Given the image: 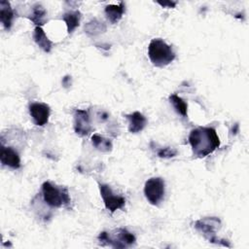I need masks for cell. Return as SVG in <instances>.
Masks as SVG:
<instances>
[{
  "mask_svg": "<svg viewBox=\"0 0 249 249\" xmlns=\"http://www.w3.org/2000/svg\"><path fill=\"white\" fill-rule=\"evenodd\" d=\"M148 55L151 62L157 67L166 66L175 59V53L171 46L161 39H153L150 42Z\"/></svg>",
  "mask_w": 249,
  "mask_h": 249,
  "instance_id": "cell-2",
  "label": "cell"
},
{
  "mask_svg": "<svg viewBox=\"0 0 249 249\" xmlns=\"http://www.w3.org/2000/svg\"><path fill=\"white\" fill-rule=\"evenodd\" d=\"M62 19L66 23L67 32L70 34L79 26L81 20V13L78 10L67 12L62 16Z\"/></svg>",
  "mask_w": 249,
  "mask_h": 249,
  "instance_id": "cell-15",
  "label": "cell"
},
{
  "mask_svg": "<svg viewBox=\"0 0 249 249\" xmlns=\"http://www.w3.org/2000/svg\"><path fill=\"white\" fill-rule=\"evenodd\" d=\"M74 130L80 136L88 135L90 130L89 115L87 110L77 109L74 113Z\"/></svg>",
  "mask_w": 249,
  "mask_h": 249,
  "instance_id": "cell-9",
  "label": "cell"
},
{
  "mask_svg": "<svg viewBox=\"0 0 249 249\" xmlns=\"http://www.w3.org/2000/svg\"><path fill=\"white\" fill-rule=\"evenodd\" d=\"M28 18L37 26L44 25L47 21V11L40 4H36L33 6L31 15L28 16Z\"/></svg>",
  "mask_w": 249,
  "mask_h": 249,
  "instance_id": "cell-16",
  "label": "cell"
},
{
  "mask_svg": "<svg viewBox=\"0 0 249 249\" xmlns=\"http://www.w3.org/2000/svg\"><path fill=\"white\" fill-rule=\"evenodd\" d=\"M99 191L107 210L114 213L118 209H122L125 204V198L117 196L113 193L110 186L106 184H99Z\"/></svg>",
  "mask_w": 249,
  "mask_h": 249,
  "instance_id": "cell-6",
  "label": "cell"
},
{
  "mask_svg": "<svg viewBox=\"0 0 249 249\" xmlns=\"http://www.w3.org/2000/svg\"><path fill=\"white\" fill-rule=\"evenodd\" d=\"M29 113H30V116H31L34 124L36 125L43 126L49 121L51 109H50L49 105H47L45 103L35 102V103L30 104Z\"/></svg>",
  "mask_w": 249,
  "mask_h": 249,
  "instance_id": "cell-8",
  "label": "cell"
},
{
  "mask_svg": "<svg viewBox=\"0 0 249 249\" xmlns=\"http://www.w3.org/2000/svg\"><path fill=\"white\" fill-rule=\"evenodd\" d=\"M169 101L170 103L173 105L175 111L180 114L183 117L187 116V110H188V105L187 103L181 98L179 97L177 94L173 93L169 95Z\"/></svg>",
  "mask_w": 249,
  "mask_h": 249,
  "instance_id": "cell-18",
  "label": "cell"
},
{
  "mask_svg": "<svg viewBox=\"0 0 249 249\" xmlns=\"http://www.w3.org/2000/svg\"><path fill=\"white\" fill-rule=\"evenodd\" d=\"M221 225L220 219L216 217H207L203 219H199L195 223V228L202 232L208 240L210 241L212 238L215 237V232L219 230Z\"/></svg>",
  "mask_w": 249,
  "mask_h": 249,
  "instance_id": "cell-7",
  "label": "cell"
},
{
  "mask_svg": "<svg viewBox=\"0 0 249 249\" xmlns=\"http://www.w3.org/2000/svg\"><path fill=\"white\" fill-rule=\"evenodd\" d=\"M13 18H14V11L11 7L10 2L5 0L1 1L0 2V19L6 30H10L13 24Z\"/></svg>",
  "mask_w": 249,
  "mask_h": 249,
  "instance_id": "cell-13",
  "label": "cell"
},
{
  "mask_svg": "<svg viewBox=\"0 0 249 249\" xmlns=\"http://www.w3.org/2000/svg\"><path fill=\"white\" fill-rule=\"evenodd\" d=\"M124 11H125V6L124 2H120L117 5H114V4L107 5L104 10L107 19L113 24L117 23L122 18Z\"/></svg>",
  "mask_w": 249,
  "mask_h": 249,
  "instance_id": "cell-12",
  "label": "cell"
},
{
  "mask_svg": "<svg viewBox=\"0 0 249 249\" xmlns=\"http://www.w3.org/2000/svg\"><path fill=\"white\" fill-rule=\"evenodd\" d=\"M125 117L128 120V131L131 133L140 132L141 130L144 129L147 124L146 117L137 111L131 114L125 115Z\"/></svg>",
  "mask_w": 249,
  "mask_h": 249,
  "instance_id": "cell-11",
  "label": "cell"
},
{
  "mask_svg": "<svg viewBox=\"0 0 249 249\" xmlns=\"http://www.w3.org/2000/svg\"><path fill=\"white\" fill-rule=\"evenodd\" d=\"M135 236L125 229H117L113 234L102 231L98 235V241L101 245H110L114 248H126L135 243Z\"/></svg>",
  "mask_w": 249,
  "mask_h": 249,
  "instance_id": "cell-3",
  "label": "cell"
},
{
  "mask_svg": "<svg viewBox=\"0 0 249 249\" xmlns=\"http://www.w3.org/2000/svg\"><path fill=\"white\" fill-rule=\"evenodd\" d=\"M42 194L44 201L51 207L68 205L71 201L66 188H58L48 181L42 185Z\"/></svg>",
  "mask_w": 249,
  "mask_h": 249,
  "instance_id": "cell-4",
  "label": "cell"
},
{
  "mask_svg": "<svg viewBox=\"0 0 249 249\" xmlns=\"http://www.w3.org/2000/svg\"><path fill=\"white\" fill-rule=\"evenodd\" d=\"M33 39L37 46L41 48L44 52L50 53L52 48H53V43L52 41L47 37L45 31L41 26H36L34 29L33 33Z\"/></svg>",
  "mask_w": 249,
  "mask_h": 249,
  "instance_id": "cell-14",
  "label": "cell"
},
{
  "mask_svg": "<svg viewBox=\"0 0 249 249\" xmlns=\"http://www.w3.org/2000/svg\"><path fill=\"white\" fill-rule=\"evenodd\" d=\"M0 160L3 165H7L11 168L18 169L20 167V159L16 150L12 147H5L1 145L0 148Z\"/></svg>",
  "mask_w": 249,
  "mask_h": 249,
  "instance_id": "cell-10",
  "label": "cell"
},
{
  "mask_svg": "<svg viewBox=\"0 0 249 249\" xmlns=\"http://www.w3.org/2000/svg\"><path fill=\"white\" fill-rule=\"evenodd\" d=\"M91 142H92V145L99 151H102V152H110L112 150V142L110 141V139L108 138H105L97 133L93 134L91 136Z\"/></svg>",
  "mask_w": 249,
  "mask_h": 249,
  "instance_id": "cell-17",
  "label": "cell"
},
{
  "mask_svg": "<svg viewBox=\"0 0 249 249\" xmlns=\"http://www.w3.org/2000/svg\"><path fill=\"white\" fill-rule=\"evenodd\" d=\"M157 3L163 8H174L177 5V2L175 1H157Z\"/></svg>",
  "mask_w": 249,
  "mask_h": 249,
  "instance_id": "cell-20",
  "label": "cell"
},
{
  "mask_svg": "<svg viewBox=\"0 0 249 249\" xmlns=\"http://www.w3.org/2000/svg\"><path fill=\"white\" fill-rule=\"evenodd\" d=\"M165 193V185L160 177H153L146 181L144 186V195L147 200L153 205H159Z\"/></svg>",
  "mask_w": 249,
  "mask_h": 249,
  "instance_id": "cell-5",
  "label": "cell"
},
{
  "mask_svg": "<svg viewBox=\"0 0 249 249\" xmlns=\"http://www.w3.org/2000/svg\"><path fill=\"white\" fill-rule=\"evenodd\" d=\"M193 153L197 158H204L220 146V139L213 127L199 126L193 129L189 135Z\"/></svg>",
  "mask_w": 249,
  "mask_h": 249,
  "instance_id": "cell-1",
  "label": "cell"
},
{
  "mask_svg": "<svg viewBox=\"0 0 249 249\" xmlns=\"http://www.w3.org/2000/svg\"><path fill=\"white\" fill-rule=\"evenodd\" d=\"M157 154L160 158L169 159V158H173L177 155V150L174 148H171V147H164V148H160V150H158Z\"/></svg>",
  "mask_w": 249,
  "mask_h": 249,
  "instance_id": "cell-19",
  "label": "cell"
}]
</instances>
